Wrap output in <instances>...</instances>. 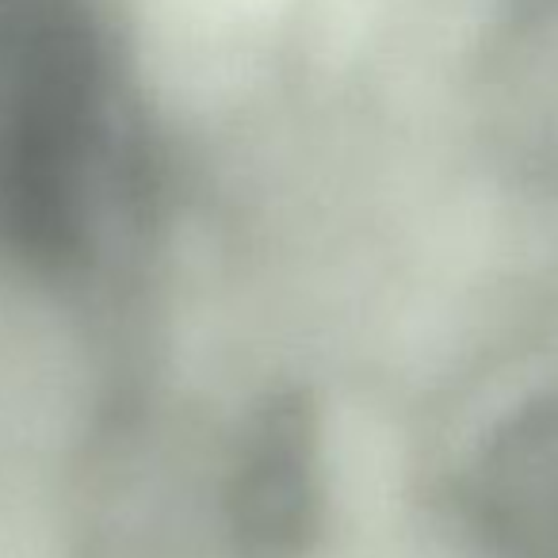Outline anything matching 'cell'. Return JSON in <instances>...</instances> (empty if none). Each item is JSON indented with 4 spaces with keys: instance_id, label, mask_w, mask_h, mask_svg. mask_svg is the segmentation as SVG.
Segmentation results:
<instances>
[{
    "instance_id": "obj_1",
    "label": "cell",
    "mask_w": 558,
    "mask_h": 558,
    "mask_svg": "<svg viewBox=\"0 0 558 558\" xmlns=\"http://www.w3.org/2000/svg\"><path fill=\"white\" fill-rule=\"evenodd\" d=\"M138 131L88 0H0V264L96 271L138 195Z\"/></svg>"
},
{
    "instance_id": "obj_2",
    "label": "cell",
    "mask_w": 558,
    "mask_h": 558,
    "mask_svg": "<svg viewBox=\"0 0 558 558\" xmlns=\"http://www.w3.org/2000/svg\"><path fill=\"white\" fill-rule=\"evenodd\" d=\"M326 527V440L299 387L260 395L230 436L218 532L230 558H311Z\"/></svg>"
},
{
    "instance_id": "obj_3",
    "label": "cell",
    "mask_w": 558,
    "mask_h": 558,
    "mask_svg": "<svg viewBox=\"0 0 558 558\" xmlns=\"http://www.w3.org/2000/svg\"><path fill=\"white\" fill-rule=\"evenodd\" d=\"M466 517L497 558H558V395L512 413L482 444Z\"/></svg>"
}]
</instances>
